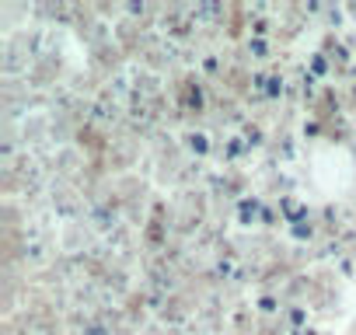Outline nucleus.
Segmentation results:
<instances>
[]
</instances>
